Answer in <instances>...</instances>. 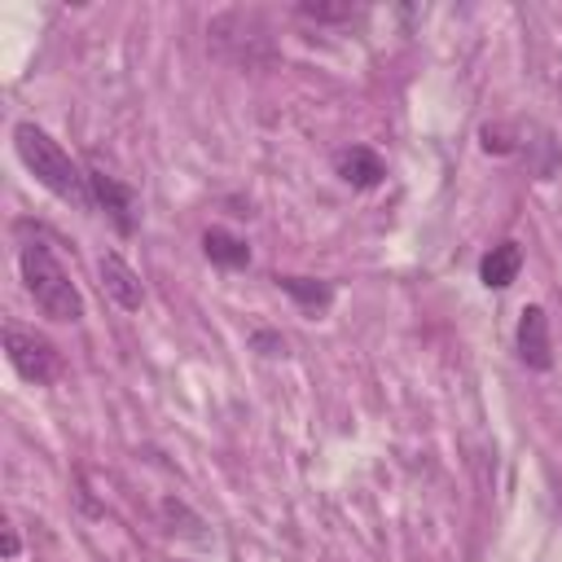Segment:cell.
<instances>
[{"mask_svg": "<svg viewBox=\"0 0 562 562\" xmlns=\"http://www.w3.org/2000/svg\"><path fill=\"white\" fill-rule=\"evenodd\" d=\"M518 268H522V250H518V241H501V246H492V250L483 255L479 277H483V285L505 290V285L518 277Z\"/></svg>", "mask_w": 562, "mask_h": 562, "instance_id": "obj_9", "label": "cell"}, {"mask_svg": "<svg viewBox=\"0 0 562 562\" xmlns=\"http://www.w3.org/2000/svg\"><path fill=\"white\" fill-rule=\"evenodd\" d=\"M202 250H206V259L220 263V268H241V263L250 259V246H246L237 233H228V228H206Z\"/></svg>", "mask_w": 562, "mask_h": 562, "instance_id": "obj_10", "label": "cell"}, {"mask_svg": "<svg viewBox=\"0 0 562 562\" xmlns=\"http://www.w3.org/2000/svg\"><path fill=\"white\" fill-rule=\"evenodd\" d=\"M255 342H259V347H268L263 356H281V351H285V342H281V338H272V334H255Z\"/></svg>", "mask_w": 562, "mask_h": 562, "instance_id": "obj_13", "label": "cell"}, {"mask_svg": "<svg viewBox=\"0 0 562 562\" xmlns=\"http://www.w3.org/2000/svg\"><path fill=\"white\" fill-rule=\"evenodd\" d=\"M299 13H303V18H316V22H342V18H351L356 9H351V4H312V0H307V4H299Z\"/></svg>", "mask_w": 562, "mask_h": 562, "instance_id": "obj_12", "label": "cell"}, {"mask_svg": "<svg viewBox=\"0 0 562 562\" xmlns=\"http://www.w3.org/2000/svg\"><path fill=\"white\" fill-rule=\"evenodd\" d=\"M97 272H101V290L123 307V312H136L140 303H145V290H140V277L119 259V255H101V263H97Z\"/></svg>", "mask_w": 562, "mask_h": 562, "instance_id": "obj_6", "label": "cell"}, {"mask_svg": "<svg viewBox=\"0 0 562 562\" xmlns=\"http://www.w3.org/2000/svg\"><path fill=\"white\" fill-rule=\"evenodd\" d=\"M4 553H9V558H13V553H18V536H13V527H9V531H4Z\"/></svg>", "mask_w": 562, "mask_h": 562, "instance_id": "obj_14", "label": "cell"}, {"mask_svg": "<svg viewBox=\"0 0 562 562\" xmlns=\"http://www.w3.org/2000/svg\"><path fill=\"white\" fill-rule=\"evenodd\" d=\"M334 171L347 180V184H356V189H373L382 176H386V167H382V158L373 154V149H364V145H351V149H338L334 154Z\"/></svg>", "mask_w": 562, "mask_h": 562, "instance_id": "obj_7", "label": "cell"}, {"mask_svg": "<svg viewBox=\"0 0 562 562\" xmlns=\"http://www.w3.org/2000/svg\"><path fill=\"white\" fill-rule=\"evenodd\" d=\"M4 356H9V364H13L26 382H35V386H44V382L57 378V351H53V342L40 338L35 329L9 325V329H4Z\"/></svg>", "mask_w": 562, "mask_h": 562, "instance_id": "obj_4", "label": "cell"}, {"mask_svg": "<svg viewBox=\"0 0 562 562\" xmlns=\"http://www.w3.org/2000/svg\"><path fill=\"white\" fill-rule=\"evenodd\" d=\"M22 281L35 299V307L48 321H79L83 316V299L75 290V281L66 277V268L57 263V255L44 241H26L22 246Z\"/></svg>", "mask_w": 562, "mask_h": 562, "instance_id": "obj_2", "label": "cell"}, {"mask_svg": "<svg viewBox=\"0 0 562 562\" xmlns=\"http://www.w3.org/2000/svg\"><path fill=\"white\" fill-rule=\"evenodd\" d=\"M281 290H285L299 307H307V312H325L329 299H334V290H329L325 281H312V277H281Z\"/></svg>", "mask_w": 562, "mask_h": 562, "instance_id": "obj_11", "label": "cell"}, {"mask_svg": "<svg viewBox=\"0 0 562 562\" xmlns=\"http://www.w3.org/2000/svg\"><path fill=\"white\" fill-rule=\"evenodd\" d=\"M206 35L233 61H255L268 53V26L259 22V13H246V9H228V13L211 18Z\"/></svg>", "mask_w": 562, "mask_h": 562, "instance_id": "obj_3", "label": "cell"}, {"mask_svg": "<svg viewBox=\"0 0 562 562\" xmlns=\"http://www.w3.org/2000/svg\"><path fill=\"white\" fill-rule=\"evenodd\" d=\"M518 356L527 369H549L553 364V347H549V321L544 312L531 303L522 307V321H518Z\"/></svg>", "mask_w": 562, "mask_h": 562, "instance_id": "obj_5", "label": "cell"}, {"mask_svg": "<svg viewBox=\"0 0 562 562\" xmlns=\"http://www.w3.org/2000/svg\"><path fill=\"white\" fill-rule=\"evenodd\" d=\"M88 189H92V198L110 211V220H114L123 233H132V198H127V189H123L114 176H105L101 167H88Z\"/></svg>", "mask_w": 562, "mask_h": 562, "instance_id": "obj_8", "label": "cell"}, {"mask_svg": "<svg viewBox=\"0 0 562 562\" xmlns=\"http://www.w3.org/2000/svg\"><path fill=\"white\" fill-rule=\"evenodd\" d=\"M13 145H18V158L26 162V171H31L44 189H53V193L66 198V202H88V171H79V167L70 162V154H66L44 127L18 123V127H13Z\"/></svg>", "mask_w": 562, "mask_h": 562, "instance_id": "obj_1", "label": "cell"}]
</instances>
